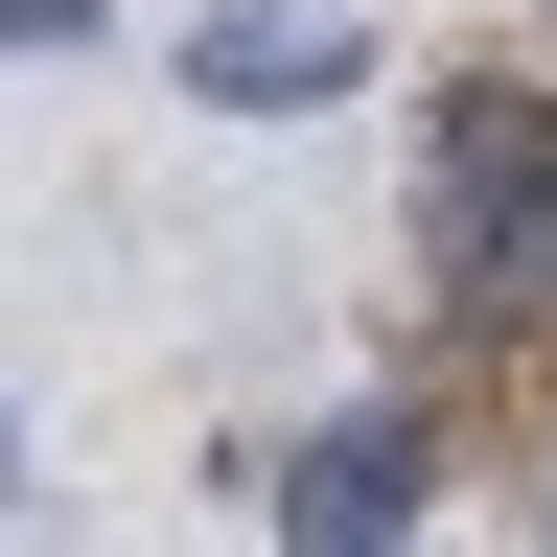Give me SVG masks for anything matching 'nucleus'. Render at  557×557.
<instances>
[{"label": "nucleus", "instance_id": "obj_1", "mask_svg": "<svg viewBox=\"0 0 557 557\" xmlns=\"http://www.w3.org/2000/svg\"><path fill=\"white\" fill-rule=\"evenodd\" d=\"M557 233V94H442V278H534Z\"/></svg>", "mask_w": 557, "mask_h": 557}, {"label": "nucleus", "instance_id": "obj_2", "mask_svg": "<svg viewBox=\"0 0 557 557\" xmlns=\"http://www.w3.org/2000/svg\"><path fill=\"white\" fill-rule=\"evenodd\" d=\"M348 70H372V47H348L325 0H209V24H186V94L209 116H325Z\"/></svg>", "mask_w": 557, "mask_h": 557}, {"label": "nucleus", "instance_id": "obj_3", "mask_svg": "<svg viewBox=\"0 0 557 557\" xmlns=\"http://www.w3.org/2000/svg\"><path fill=\"white\" fill-rule=\"evenodd\" d=\"M278 534H325V557L348 534H418V418H325V442L278 465Z\"/></svg>", "mask_w": 557, "mask_h": 557}, {"label": "nucleus", "instance_id": "obj_4", "mask_svg": "<svg viewBox=\"0 0 557 557\" xmlns=\"http://www.w3.org/2000/svg\"><path fill=\"white\" fill-rule=\"evenodd\" d=\"M70 24H94V0H0V47H70Z\"/></svg>", "mask_w": 557, "mask_h": 557}, {"label": "nucleus", "instance_id": "obj_5", "mask_svg": "<svg viewBox=\"0 0 557 557\" xmlns=\"http://www.w3.org/2000/svg\"><path fill=\"white\" fill-rule=\"evenodd\" d=\"M0 487H24V465H0Z\"/></svg>", "mask_w": 557, "mask_h": 557}]
</instances>
